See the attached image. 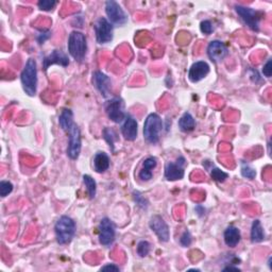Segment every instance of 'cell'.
Returning a JSON list of instances; mask_svg holds the SVG:
<instances>
[{
  "label": "cell",
  "mask_w": 272,
  "mask_h": 272,
  "mask_svg": "<svg viewBox=\"0 0 272 272\" xmlns=\"http://www.w3.org/2000/svg\"><path fill=\"white\" fill-rule=\"evenodd\" d=\"M195 211L197 213V215L199 217H203L205 215V211H207V209H205V208L203 207V205L201 204H197L196 205V208H195Z\"/></svg>",
  "instance_id": "36"
},
{
  "label": "cell",
  "mask_w": 272,
  "mask_h": 272,
  "mask_svg": "<svg viewBox=\"0 0 272 272\" xmlns=\"http://www.w3.org/2000/svg\"><path fill=\"white\" fill-rule=\"evenodd\" d=\"M203 166L208 169L210 173V177L218 183H223L229 178V173L221 170L220 168L216 167L210 161H203Z\"/></svg>",
  "instance_id": "21"
},
{
  "label": "cell",
  "mask_w": 272,
  "mask_h": 272,
  "mask_svg": "<svg viewBox=\"0 0 272 272\" xmlns=\"http://www.w3.org/2000/svg\"><path fill=\"white\" fill-rule=\"evenodd\" d=\"M132 196H133V200H134V202L136 203L138 208L142 209H148L149 202H148L147 199L143 196L142 192L134 190L132 192Z\"/></svg>",
  "instance_id": "28"
},
{
  "label": "cell",
  "mask_w": 272,
  "mask_h": 272,
  "mask_svg": "<svg viewBox=\"0 0 272 272\" xmlns=\"http://www.w3.org/2000/svg\"><path fill=\"white\" fill-rule=\"evenodd\" d=\"M208 56L211 62L220 63L229 56L228 47L221 41H211L208 46Z\"/></svg>",
  "instance_id": "13"
},
{
  "label": "cell",
  "mask_w": 272,
  "mask_h": 272,
  "mask_svg": "<svg viewBox=\"0 0 272 272\" xmlns=\"http://www.w3.org/2000/svg\"><path fill=\"white\" fill-rule=\"evenodd\" d=\"M68 134V147L67 155L70 160H77L79 158L82 148V138L80 128L76 124L66 132Z\"/></svg>",
  "instance_id": "9"
},
{
  "label": "cell",
  "mask_w": 272,
  "mask_h": 272,
  "mask_svg": "<svg viewBox=\"0 0 272 272\" xmlns=\"http://www.w3.org/2000/svg\"><path fill=\"white\" fill-rule=\"evenodd\" d=\"M158 165V160L154 156H149L146 160L144 161L143 163V167L140 170V173H138V178H140L142 181H150L153 177V172L152 170Z\"/></svg>",
  "instance_id": "18"
},
{
  "label": "cell",
  "mask_w": 272,
  "mask_h": 272,
  "mask_svg": "<svg viewBox=\"0 0 272 272\" xmlns=\"http://www.w3.org/2000/svg\"><path fill=\"white\" fill-rule=\"evenodd\" d=\"M209 71H210V67L207 62L198 61L190 66L187 77H188L190 82L197 83L203 80L204 78L209 74Z\"/></svg>",
  "instance_id": "15"
},
{
  "label": "cell",
  "mask_w": 272,
  "mask_h": 272,
  "mask_svg": "<svg viewBox=\"0 0 272 272\" xmlns=\"http://www.w3.org/2000/svg\"><path fill=\"white\" fill-rule=\"evenodd\" d=\"M82 179H83L84 185H85V187H86V190H87V193L89 196V199H90V200H93V199L96 197V192H97L96 181L92 177L88 176V174H83Z\"/></svg>",
  "instance_id": "26"
},
{
  "label": "cell",
  "mask_w": 272,
  "mask_h": 272,
  "mask_svg": "<svg viewBox=\"0 0 272 272\" xmlns=\"http://www.w3.org/2000/svg\"><path fill=\"white\" fill-rule=\"evenodd\" d=\"M122 124L123 125L120 130H122V134L125 137V140L129 142L135 141L138 134V125L136 119L131 116L130 114H126V116Z\"/></svg>",
  "instance_id": "17"
},
{
  "label": "cell",
  "mask_w": 272,
  "mask_h": 272,
  "mask_svg": "<svg viewBox=\"0 0 272 272\" xmlns=\"http://www.w3.org/2000/svg\"><path fill=\"white\" fill-rule=\"evenodd\" d=\"M105 110L108 119L115 124H122L126 116L125 102L120 97H113V98L106 100Z\"/></svg>",
  "instance_id": "5"
},
{
  "label": "cell",
  "mask_w": 272,
  "mask_h": 272,
  "mask_svg": "<svg viewBox=\"0 0 272 272\" xmlns=\"http://www.w3.org/2000/svg\"><path fill=\"white\" fill-rule=\"evenodd\" d=\"M100 270H113V271H119V267L114 264H107L105 266H102Z\"/></svg>",
  "instance_id": "37"
},
{
  "label": "cell",
  "mask_w": 272,
  "mask_h": 272,
  "mask_svg": "<svg viewBox=\"0 0 272 272\" xmlns=\"http://www.w3.org/2000/svg\"><path fill=\"white\" fill-rule=\"evenodd\" d=\"M105 14L107 16V21L113 26L122 27L125 26L129 21L128 14L122 8V5L116 1H113V0L105 2Z\"/></svg>",
  "instance_id": "7"
},
{
  "label": "cell",
  "mask_w": 272,
  "mask_h": 272,
  "mask_svg": "<svg viewBox=\"0 0 272 272\" xmlns=\"http://www.w3.org/2000/svg\"><path fill=\"white\" fill-rule=\"evenodd\" d=\"M163 130V120L160 115L151 113L145 120L144 137L151 145L158 144L160 141V133Z\"/></svg>",
  "instance_id": "4"
},
{
  "label": "cell",
  "mask_w": 272,
  "mask_h": 272,
  "mask_svg": "<svg viewBox=\"0 0 272 272\" xmlns=\"http://www.w3.org/2000/svg\"><path fill=\"white\" fill-rule=\"evenodd\" d=\"M240 172H241V176L248 180H254L256 177L255 169L251 167L250 164H248V163L245 161L240 162Z\"/></svg>",
  "instance_id": "27"
},
{
  "label": "cell",
  "mask_w": 272,
  "mask_h": 272,
  "mask_svg": "<svg viewBox=\"0 0 272 272\" xmlns=\"http://www.w3.org/2000/svg\"><path fill=\"white\" fill-rule=\"evenodd\" d=\"M95 34L97 43L99 44H107L111 43L114 38V26L107 21L105 17H100L96 21L95 26Z\"/></svg>",
  "instance_id": "8"
},
{
  "label": "cell",
  "mask_w": 272,
  "mask_h": 272,
  "mask_svg": "<svg viewBox=\"0 0 272 272\" xmlns=\"http://www.w3.org/2000/svg\"><path fill=\"white\" fill-rule=\"evenodd\" d=\"M67 48L71 58L74 59L76 62L81 63L84 58H85L87 51V43L85 35L80 31H77V30L72 31L68 36Z\"/></svg>",
  "instance_id": "3"
},
{
  "label": "cell",
  "mask_w": 272,
  "mask_h": 272,
  "mask_svg": "<svg viewBox=\"0 0 272 272\" xmlns=\"http://www.w3.org/2000/svg\"><path fill=\"white\" fill-rule=\"evenodd\" d=\"M13 188H14V186L10 182V181L2 180L1 182H0V196H1L2 198L7 197L12 191H13Z\"/></svg>",
  "instance_id": "30"
},
{
  "label": "cell",
  "mask_w": 272,
  "mask_h": 272,
  "mask_svg": "<svg viewBox=\"0 0 272 272\" xmlns=\"http://www.w3.org/2000/svg\"><path fill=\"white\" fill-rule=\"evenodd\" d=\"M58 1L56 0H41L38 2V7L41 11H51L58 5Z\"/></svg>",
  "instance_id": "31"
},
{
  "label": "cell",
  "mask_w": 272,
  "mask_h": 272,
  "mask_svg": "<svg viewBox=\"0 0 272 272\" xmlns=\"http://www.w3.org/2000/svg\"><path fill=\"white\" fill-rule=\"evenodd\" d=\"M51 36H52V32L50 31V30H48V29L40 30L39 33L36 34V41L39 42L40 45H42V44H44L46 41L49 40Z\"/></svg>",
  "instance_id": "32"
},
{
  "label": "cell",
  "mask_w": 272,
  "mask_h": 272,
  "mask_svg": "<svg viewBox=\"0 0 272 272\" xmlns=\"http://www.w3.org/2000/svg\"><path fill=\"white\" fill-rule=\"evenodd\" d=\"M186 165V160L184 156H179L176 162H168L165 165L164 176L168 181H178L184 178V167Z\"/></svg>",
  "instance_id": "11"
},
{
  "label": "cell",
  "mask_w": 272,
  "mask_h": 272,
  "mask_svg": "<svg viewBox=\"0 0 272 272\" xmlns=\"http://www.w3.org/2000/svg\"><path fill=\"white\" fill-rule=\"evenodd\" d=\"M77 232L75 220L69 216H61L54 225V233L59 245H68L74 239Z\"/></svg>",
  "instance_id": "1"
},
{
  "label": "cell",
  "mask_w": 272,
  "mask_h": 272,
  "mask_svg": "<svg viewBox=\"0 0 272 272\" xmlns=\"http://www.w3.org/2000/svg\"><path fill=\"white\" fill-rule=\"evenodd\" d=\"M222 271H240L238 267H233V266H227L222 269Z\"/></svg>",
  "instance_id": "38"
},
{
  "label": "cell",
  "mask_w": 272,
  "mask_h": 272,
  "mask_svg": "<svg viewBox=\"0 0 272 272\" xmlns=\"http://www.w3.org/2000/svg\"><path fill=\"white\" fill-rule=\"evenodd\" d=\"M179 128L182 132L189 133L196 129V120L192 115L188 112H185L179 119Z\"/></svg>",
  "instance_id": "22"
},
{
  "label": "cell",
  "mask_w": 272,
  "mask_h": 272,
  "mask_svg": "<svg viewBox=\"0 0 272 272\" xmlns=\"http://www.w3.org/2000/svg\"><path fill=\"white\" fill-rule=\"evenodd\" d=\"M22 89L28 96L34 97L38 90V65L34 59H29L21 74Z\"/></svg>",
  "instance_id": "2"
},
{
  "label": "cell",
  "mask_w": 272,
  "mask_h": 272,
  "mask_svg": "<svg viewBox=\"0 0 272 272\" xmlns=\"http://www.w3.org/2000/svg\"><path fill=\"white\" fill-rule=\"evenodd\" d=\"M60 65L62 67H67L69 65V59L67 54L63 52L62 50H53L49 56H47L43 59V68L45 71L48 70L51 65Z\"/></svg>",
  "instance_id": "16"
},
{
  "label": "cell",
  "mask_w": 272,
  "mask_h": 272,
  "mask_svg": "<svg viewBox=\"0 0 272 272\" xmlns=\"http://www.w3.org/2000/svg\"><path fill=\"white\" fill-rule=\"evenodd\" d=\"M235 11H236L237 15L240 17V20L251 30L255 32L259 31V23H261L262 20V14L259 13V12L252 8L245 7V5L240 4L235 5Z\"/></svg>",
  "instance_id": "6"
},
{
  "label": "cell",
  "mask_w": 272,
  "mask_h": 272,
  "mask_svg": "<svg viewBox=\"0 0 272 272\" xmlns=\"http://www.w3.org/2000/svg\"><path fill=\"white\" fill-rule=\"evenodd\" d=\"M59 125L64 132H67L75 125L74 113L70 108H63L59 117Z\"/></svg>",
  "instance_id": "23"
},
{
  "label": "cell",
  "mask_w": 272,
  "mask_h": 272,
  "mask_svg": "<svg viewBox=\"0 0 272 272\" xmlns=\"http://www.w3.org/2000/svg\"><path fill=\"white\" fill-rule=\"evenodd\" d=\"M111 79L105 74L97 70L93 74V85L104 98H107L111 92Z\"/></svg>",
  "instance_id": "14"
},
{
  "label": "cell",
  "mask_w": 272,
  "mask_h": 272,
  "mask_svg": "<svg viewBox=\"0 0 272 272\" xmlns=\"http://www.w3.org/2000/svg\"><path fill=\"white\" fill-rule=\"evenodd\" d=\"M102 135H104L105 141L107 143L108 146H110L112 152H115V143H116V141L118 140L117 133L112 128L106 126V128H105L104 132H102Z\"/></svg>",
  "instance_id": "25"
},
{
  "label": "cell",
  "mask_w": 272,
  "mask_h": 272,
  "mask_svg": "<svg viewBox=\"0 0 272 272\" xmlns=\"http://www.w3.org/2000/svg\"><path fill=\"white\" fill-rule=\"evenodd\" d=\"M94 169L96 172L104 173L110 168V158L104 151H98L94 156Z\"/></svg>",
  "instance_id": "20"
},
{
  "label": "cell",
  "mask_w": 272,
  "mask_h": 272,
  "mask_svg": "<svg viewBox=\"0 0 272 272\" xmlns=\"http://www.w3.org/2000/svg\"><path fill=\"white\" fill-rule=\"evenodd\" d=\"M98 229L99 243L105 247L111 246L115 241V237H116V227H115L114 222L107 217H105L101 219Z\"/></svg>",
  "instance_id": "10"
},
{
  "label": "cell",
  "mask_w": 272,
  "mask_h": 272,
  "mask_svg": "<svg viewBox=\"0 0 272 272\" xmlns=\"http://www.w3.org/2000/svg\"><path fill=\"white\" fill-rule=\"evenodd\" d=\"M200 30L203 34H207L209 35L213 33L214 31V27H213V23H211L210 21H203L200 23Z\"/></svg>",
  "instance_id": "34"
},
{
  "label": "cell",
  "mask_w": 272,
  "mask_h": 272,
  "mask_svg": "<svg viewBox=\"0 0 272 272\" xmlns=\"http://www.w3.org/2000/svg\"><path fill=\"white\" fill-rule=\"evenodd\" d=\"M268 266H269V269H271V256L268 259Z\"/></svg>",
  "instance_id": "39"
},
{
  "label": "cell",
  "mask_w": 272,
  "mask_h": 272,
  "mask_svg": "<svg viewBox=\"0 0 272 272\" xmlns=\"http://www.w3.org/2000/svg\"><path fill=\"white\" fill-rule=\"evenodd\" d=\"M263 75L267 78H270L272 75V59H268L267 62H266L263 66Z\"/></svg>",
  "instance_id": "35"
},
{
  "label": "cell",
  "mask_w": 272,
  "mask_h": 272,
  "mask_svg": "<svg viewBox=\"0 0 272 272\" xmlns=\"http://www.w3.org/2000/svg\"><path fill=\"white\" fill-rule=\"evenodd\" d=\"M265 239V232H264V228L262 226L261 221L258 219L254 220L252 222V227H251V241L253 244H258L262 243V241Z\"/></svg>",
  "instance_id": "24"
},
{
  "label": "cell",
  "mask_w": 272,
  "mask_h": 272,
  "mask_svg": "<svg viewBox=\"0 0 272 272\" xmlns=\"http://www.w3.org/2000/svg\"><path fill=\"white\" fill-rule=\"evenodd\" d=\"M241 235H240V231L239 229L234 227V226H230L226 229L225 234H223V239H225V244L229 247V248H235L240 241Z\"/></svg>",
  "instance_id": "19"
},
{
  "label": "cell",
  "mask_w": 272,
  "mask_h": 272,
  "mask_svg": "<svg viewBox=\"0 0 272 272\" xmlns=\"http://www.w3.org/2000/svg\"><path fill=\"white\" fill-rule=\"evenodd\" d=\"M149 227L151 231L155 233V235L159 237L162 243H167L169 238H170L169 227L162 216L154 215L151 217L149 221Z\"/></svg>",
  "instance_id": "12"
},
{
  "label": "cell",
  "mask_w": 272,
  "mask_h": 272,
  "mask_svg": "<svg viewBox=\"0 0 272 272\" xmlns=\"http://www.w3.org/2000/svg\"><path fill=\"white\" fill-rule=\"evenodd\" d=\"M192 243V236H191V234L190 232L188 231V230H185V231L183 232V234L181 235V238H180V244L182 247L186 248V247H189Z\"/></svg>",
  "instance_id": "33"
},
{
  "label": "cell",
  "mask_w": 272,
  "mask_h": 272,
  "mask_svg": "<svg viewBox=\"0 0 272 272\" xmlns=\"http://www.w3.org/2000/svg\"><path fill=\"white\" fill-rule=\"evenodd\" d=\"M151 250V245L149 241L147 240H141L140 243L137 245V254L140 255L141 257H146Z\"/></svg>",
  "instance_id": "29"
}]
</instances>
